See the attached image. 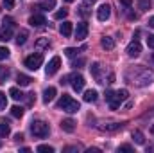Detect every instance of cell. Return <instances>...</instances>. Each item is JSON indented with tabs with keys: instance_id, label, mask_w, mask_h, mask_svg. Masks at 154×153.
Instances as JSON below:
<instances>
[{
	"instance_id": "32",
	"label": "cell",
	"mask_w": 154,
	"mask_h": 153,
	"mask_svg": "<svg viewBox=\"0 0 154 153\" xmlns=\"http://www.w3.org/2000/svg\"><path fill=\"white\" fill-rule=\"evenodd\" d=\"M48 45H50L48 38H39L38 41H36V47H38V49H45V47H48Z\"/></svg>"
},
{
	"instance_id": "28",
	"label": "cell",
	"mask_w": 154,
	"mask_h": 153,
	"mask_svg": "<svg viewBox=\"0 0 154 153\" xmlns=\"http://www.w3.org/2000/svg\"><path fill=\"white\" fill-rule=\"evenodd\" d=\"M79 52H81V50H79V49H74V47H68V49H65V56H68V58H75Z\"/></svg>"
},
{
	"instance_id": "2",
	"label": "cell",
	"mask_w": 154,
	"mask_h": 153,
	"mask_svg": "<svg viewBox=\"0 0 154 153\" xmlns=\"http://www.w3.org/2000/svg\"><path fill=\"white\" fill-rule=\"evenodd\" d=\"M129 97V92L125 90V88H122V90H116V92H106V101L109 103V106L113 108V110H116L125 99Z\"/></svg>"
},
{
	"instance_id": "33",
	"label": "cell",
	"mask_w": 154,
	"mask_h": 153,
	"mask_svg": "<svg viewBox=\"0 0 154 153\" xmlns=\"http://www.w3.org/2000/svg\"><path fill=\"white\" fill-rule=\"evenodd\" d=\"M9 52H11V50H9L7 47H0V60H7V58H9Z\"/></svg>"
},
{
	"instance_id": "30",
	"label": "cell",
	"mask_w": 154,
	"mask_h": 153,
	"mask_svg": "<svg viewBox=\"0 0 154 153\" xmlns=\"http://www.w3.org/2000/svg\"><path fill=\"white\" fill-rule=\"evenodd\" d=\"M9 77V70L5 69V67H2L0 65V83H5V79Z\"/></svg>"
},
{
	"instance_id": "9",
	"label": "cell",
	"mask_w": 154,
	"mask_h": 153,
	"mask_svg": "<svg viewBox=\"0 0 154 153\" xmlns=\"http://www.w3.org/2000/svg\"><path fill=\"white\" fill-rule=\"evenodd\" d=\"M140 52H142V45H140V41H138V40H133V41L127 45V56H129V58H138Z\"/></svg>"
},
{
	"instance_id": "4",
	"label": "cell",
	"mask_w": 154,
	"mask_h": 153,
	"mask_svg": "<svg viewBox=\"0 0 154 153\" xmlns=\"http://www.w3.org/2000/svg\"><path fill=\"white\" fill-rule=\"evenodd\" d=\"M14 34V20L11 16H5L2 22V31H0V40L2 41H9Z\"/></svg>"
},
{
	"instance_id": "24",
	"label": "cell",
	"mask_w": 154,
	"mask_h": 153,
	"mask_svg": "<svg viewBox=\"0 0 154 153\" xmlns=\"http://www.w3.org/2000/svg\"><path fill=\"white\" fill-rule=\"evenodd\" d=\"M38 7H39V9H43V11L54 9V7H56V0H43V2H39Z\"/></svg>"
},
{
	"instance_id": "31",
	"label": "cell",
	"mask_w": 154,
	"mask_h": 153,
	"mask_svg": "<svg viewBox=\"0 0 154 153\" xmlns=\"http://www.w3.org/2000/svg\"><path fill=\"white\" fill-rule=\"evenodd\" d=\"M138 7H140L142 11L151 9V0H138Z\"/></svg>"
},
{
	"instance_id": "3",
	"label": "cell",
	"mask_w": 154,
	"mask_h": 153,
	"mask_svg": "<svg viewBox=\"0 0 154 153\" xmlns=\"http://www.w3.org/2000/svg\"><path fill=\"white\" fill-rule=\"evenodd\" d=\"M57 108L63 110V112H66V114H75L77 110H79V103H77L75 99H72L68 94H63L61 99L57 101Z\"/></svg>"
},
{
	"instance_id": "23",
	"label": "cell",
	"mask_w": 154,
	"mask_h": 153,
	"mask_svg": "<svg viewBox=\"0 0 154 153\" xmlns=\"http://www.w3.org/2000/svg\"><path fill=\"white\" fill-rule=\"evenodd\" d=\"M120 128H122V124H120V122H109V124L100 126V130H102V132H116V130H120Z\"/></svg>"
},
{
	"instance_id": "35",
	"label": "cell",
	"mask_w": 154,
	"mask_h": 153,
	"mask_svg": "<svg viewBox=\"0 0 154 153\" xmlns=\"http://www.w3.org/2000/svg\"><path fill=\"white\" fill-rule=\"evenodd\" d=\"M79 13H81L82 16H88V15H90V11H88V5H86V4H82V5L79 7Z\"/></svg>"
},
{
	"instance_id": "13",
	"label": "cell",
	"mask_w": 154,
	"mask_h": 153,
	"mask_svg": "<svg viewBox=\"0 0 154 153\" xmlns=\"http://www.w3.org/2000/svg\"><path fill=\"white\" fill-rule=\"evenodd\" d=\"M90 69H91V76L95 77L99 83H104L102 81V67H100V63H93Z\"/></svg>"
},
{
	"instance_id": "36",
	"label": "cell",
	"mask_w": 154,
	"mask_h": 153,
	"mask_svg": "<svg viewBox=\"0 0 154 153\" xmlns=\"http://www.w3.org/2000/svg\"><path fill=\"white\" fill-rule=\"evenodd\" d=\"M118 151H127V153H131V151H133V146H129V144H122V146L118 148Z\"/></svg>"
},
{
	"instance_id": "18",
	"label": "cell",
	"mask_w": 154,
	"mask_h": 153,
	"mask_svg": "<svg viewBox=\"0 0 154 153\" xmlns=\"http://www.w3.org/2000/svg\"><path fill=\"white\" fill-rule=\"evenodd\" d=\"M9 96H11V97H13L14 101H22V99L25 97V96H23V92H22V90H18L16 86H13V88H9Z\"/></svg>"
},
{
	"instance_id": "11",
	"label": "cell",
	"mask_w": 154,
	"mask_h": 153,
	"mask_svg": "<svg viewBox=\"0 0 154 153\" xmlns=\"http://www.w3.org/2000/svg\"><path fill=\"white\" fill-rule=\"evenodd\" d=\"M86 36H88V24H84V22L77 24V27H75V38L77 40H84Z\"/></svg>"
},
{
	"instance_id": "48",
	"label": "cell",
	"mask_w": 154,
	"mask_h": 153,
	"mask_svg": "<svg viewBox=\"0 0 154 153\" xmlns=\"http://www.w3.org/2000/svg\"><path fill=\"white\" fill-rule=\"evenodd\" d=\"M152 61H154V54H152Z\"/></svg>"
},
{
	"instance_id": "19",
	"label": "cell",
	"mask_w": 154,
	"mask_h": 153,
	"mask_svg": "<svg viewBox=\"0 0 154 153\" xmlns=\"http://www.w3.org/2000/svg\"><path fill=\"white\" fill-rule=\"evenodd\" d=\"M27 38H29V31L27 29H20V33L16 34V43L18 45H23L27 41Z\"/></svg>"
},
{
	"instance_id": "20",
	"label": "cell",
	"mask_w": 154,
	"mask_h": 153,
	"mask_svg": "<svg viewBox=\"0 0 154 153\" xmlns=\"http://www.w3.org/2000/svg\"><path fill=\"white\" fill-rule=\"evenodd\" d=\"M11 133V128H9V122L0 119V137H7Z\"/></svg>"
},
{
	"instance_id": "10",
	"label": "cell",
	"mask_w": 154,
	"mask_h": 153,
	"mask_svg": "<svg viewBox=\"0 0 154 153\" xmlns=\"http://www.w3.org/2000/svg\"><path fill=\"white\" fill-rule=\"evenodd\" d=\"M109 16H111V7H109L108 4H102V5L97 9V18H99L100 22H106Z\"/></svg>"
},
{
	"instance_id": "44",
	"label": "cell",
	"mask_w": 154,
	"mask_h": 153,
	"mask_svg": "<svg viewBox=\"0 0 154 153\" xmlns=\"http://www.w3.org/2000/svg\"><path fill=\"white\" fill-rule=\"evenodd\" d=\"M14 139H16V141H22V139H23V135H22V133H16V135H14Z\"/></svg>"
},
{
	"instance_id": "46",
	"label": "cell",
	"mask_w": 154,
	"mask_h": 153,
	"mask_svg": "<svg viewBox=\"0 0 154 153\" xmlns=\"http://www.w3.org/2000/svg\"><path fill=\"white\" fill-rule=\"evenodd\" d=\"M151 133H152V135H154V124H152V128H151Z\"/></svg>"
},
{
	"instance_id": "15",
	"label": "cell",
	"mask_w": 154,
	"mask_h": 153,
	"mask_svg": "<svg viewBox=\"0 0 154 153\" xmlns=\"http://www.w3.org/2000/svg\"><path fill=\"white\" fill-rule=\"evenodd\" d=\"M54 97H56V88L54 86H48V88H45L43 90V103H50V101H54Z\"/></svg>"
},
{
	"instance_id": "8",
	"label": "cell",
	"mask_w": 154,
	"mask_h": 153,
	"mask_svg": "<svg viewBox=\"0 0 154 153\" xmlns=\"http://www.w3.org/2000/svg\"><path fill=\"white\" fill-rule=\"evenodd\" d=\"M59 67H61V58H59V56H54V58L48 61V65L45 67L47 76H54V74L59 70Z\"/></svg>"
},
{
	"instance_id": "27",
	"label": "cell",
	"mask_w": 154,
	"mask_h": 153,
	"mask_svg": "<svg viewBox=\"0 0 154 153\" xmlns=\"http://www.w3.org/2000/svg\"><path fill=\"white\" fill-rule=\"evenodd\" d=\"M66 16H68V9H59V11L54 13V18H56V20H63V18H66Z\"/></svg>"
},
{
	"instance_id": "22",
	"label": "cell",
	"mask_w": 154,
	"mask_h": 153,
	"mask_svg": "<svg viewBox=\"0 0 154 153\" xmlns=\"http://www.w3.org/2000/svg\"><path fill=\"white\" fill-rule=\"evenodd\" d=\"M31 81H32V79L29 76H25V74H18V76H16V83H18L20 86H29Z\"/></svg>"
},
{
	"instance_id": "21",
	"label": "cell",
	"mask_w": 154,
	"mask_h": 153,
	"mask_svg": "<svg viewBox=\"0 0 154 153\" xmlns=\"http://www.w3.org/2000/svg\"><path fill=\"white\" fill-rule=\"evenodd\" d=\"M100 45H102L104 49L111 50V49H115V40H113V38H109V36H104V38L100 40Z\"/></svg>"
},
{
	"instance_id": "45",
	"label": "cell",
	"mask_w": 154,
	"mask_h": 153,
	"mask_svg": "<svg viewBox=\"0 0 154 153\" xmlns=\"http://www.w3.org/2000/svg\"><path fill=\"white\" fill-rule=\"evenodd\" d=\"M86 4H93V2H97V0H84Z\"/></svg>"
},
{
	"instance_id": "37",
	"label": "cell",
	"mask_w": 154,
	"mask_h": 153,
	"mask_svg": "<svg viewBox=\"0 0 154 153\" xmlns=\"http://www.w3.org/2000/svg\"><path fill=\"white\" fill-rule=\"evenodd\" d=\"M4 5H5V9H13L14 7V0H4Z\"/></svg>"
},
{
	"instance_id": "41",
	"label": "cell",
	"mask_w": 154,
	"mask_h": 153,
	"mask_svg": "<svg viewBox=\"0 0 154 153\" xmlns=\"http://www.w3.org/2000/svg\"><path fill=\"white\" fill-rule=\"evenodd\" d=\"M65 151H77V146H70V148H65Z\"/></svg>"
},
{
	"instance_id": "39",
	"label": "cell",
	"mask_w": 154,
	"mask_h": 153,
	"mask_svg": "<svg viewBox=\"0 0 154 153\" xmlns=\"http://www.w3.org/2000/svg\"><path fill=\"white\" fill-rule=\"evenodd\" d=\"M120 4H122L124 7H127V9H129V7L133 5V0H120Z\"/></svg>"
},
{
	"instance_id": "1",
	"label": "cell",
	"mask_w": 154,
	"mask_h": 153,
	"mask_svg": "<svg viewBox=\"0 0 154 153\" xmlns=\"http://www.w3.org/2000/svg\"><path fill=\"white\" fill-rule=\"evenodd\" d=\"M152 81H154V72L140 65V67L134 70V77H133L131 83H136V85H140V86H145V85H149V83H152Z\"/></svg>"
},
{
	"instance_id": "6",
	"label": "cell",
	"mask_w": 154,
	"mask_h": 153,
	"mask_svg": "<svg viewBox=\"0 0 154 153\" xmlns=\"http://www.w3.org/2000/svg\"><path fill=\"white\" fill-rule=\"evenodd\" d=\"M41 63H43V56H41L39 52L31 54V56L25 58V67H27L29 70H38L39 67H41Z\"/></svg>"
},
{
	"instance_id": "29",
	"label": "cell",
	"mask_w": 154,
	"mask_h": 153,
	"mask_svg": "<svg viewBox=\"0 0 154 153\" xmlns=\"http://www.w3.org/2000/svg\"><path fill=\"white\" fill-rule=\"evenodd\" d=\"M36 150H38L39 153H54V148H52V146H48V144H39Z\"/></svg>"
},
{
	"instance_id": "5",
	"label": "cell",
	"mask_w": 154,
	"mask_h": 153,
	"mask_svg": "<svg viewBox=\"0 0 154 153\" xmlns=\"http://www.w3.org/2000/svg\"><path fill=\"white\" fill-rule=\"evenodd\" d=\"M48 124L47 122H43V121H32L31 122V133L34 135V137H38V139H45L47 135H48Z\"/></svg>"
},
{
	"instance_id": "47",
	"label": "cell",
	"mask_w": 154,
	"mask_h": 153,
	"mask_svg": "<svg viewBox=\"0 0 154 153\" xmlns=\"http://www.w3.org/2000/svg\"><path fill=\"white\" fill-rule=\"evenodd\" d=\"M65 2H74V0H65Z\"/></svg>"
},
{
	"instance_id": "42",
	"label": "cell",
	"mask_w": 154,
	"mask_h": 153,
	"mask_svg": "<svg viewBox=\"0 0 154 153\" xmlns=\"http://www.w3.org/2000/svg\"><path fill=\"white\" fill-rule=\"evenodd\" d=\"M99 151H100L99 148H90V150H88V153H99Z\"/></svg>"
},
{
	"instance_id": "17",
	"label": "cell",
	"mask_w": 154,
	"mask_h": 153,
	"mask_svg": "<svg viewBox=\"0 0 154 153\" xmlns=\"http://www.w3.org/2000/svg\"><path fill=\"white\" fill-rule=\"evenodd\" d=\"M97 97H99L97 90H86V92H84V97H82V99H84L86 103H95V101H97Z\"/></svg>"
},
{
	"instance_id": "12",
	"label": "cell",
	"mask_w": 154,
	"mask_h": 153,
	"mask_svg": "<svg viewBox=\"0 0 154 153\" xmlns=\"http://www.w3.org/2000/svg\"><path fill=\"white\" fill-rule=\"evenodd\" d=\"M29 24H31L32 27H41V25L47 24V20H45L43 15H32V16L29 18Z\"/></svg>"
},
{
	"instance_id": "34",
	"label": "cell",
	"mask_w": 154,
	"mask_h": 153,
	"mask_svg": "<svg viewBox=\"0 0 154 153\" xmlns=\"http://www.w3.org/2000/svg\"><path fill=\"white\" fill-rule=\"evenodd\" d=\"M5 106H7V97L4 92H0V110H4Z\"/></svg>"
},
{
	"instance_id": "16",
	"label": "cell",
	"mask_w": 154,
	"mask_h": 153,
	"mask_svg": "<svg viewBox=\"0 0 154 153\" xmlns=\"http://www.w3.org/2000/svg\"><path fill=\"white\" fill-rule=\"evenodd\" d=\"M61 128H63V132L72 133V132L75 130V121H74V119H63V121H61Z\"/></svg>"
},
{
	"instance_id": "38",
	"label": "cell",
	"mask_w": 154,
	"mask_h": 153,
	"mask_svg": "<svg viewBox=\"0 0 154 153\" xmlns=\"http://www.w3.org/2000/svg\"><path fill=\"white\" fill-rule=\"evenodd\" d=\"M147 45H149L151 49H154V34H151V36H147Z\"/></svg>"
},
{
	"instance_id": "25",
	"label": "cell",
	"mask_w": 154,
	"mask_h": 153,
	"mask_svg": "<svg viewBox=\"0 0 154 153\" xmlns=\"http://www.w3.org/2000/svg\"><path fill=\"white\" fill-rule=\"evenodd\" d=\"M133 139H134V142H136V144H143V142H145L143 133H142L140 130H134V132H133Z\"/></svg>"
},
{
	"instance_id": "40",
	"label": "cell",
	"mask_w": 154,
	"mask_h": 153,
	"mask_svg": "<svg viewBox=\"0 0 154 153\" xmlns=\"http://www.w3.org/2000/svg\"><path fill=\"white\" fill-rule=\"evenodd\" d=\"M82 65H84V60L81 58L79 61H74V65H72V67H82Z\"/></svg>"
},
{
	"instance_id": "7",
	"label": "cell",
	"mask_w": 154,
	"mask_h": 153,
	"mask_svg": "<svg viewBox=\"0 0 154 153\" xmlns=\"http://www.w3.org/2000/svg\"><path fill=\"white\" fill-rule=\"evenodd\" d=\"M68 81H70V85H72V88L75 90V92H81L82 88H84V85H86V81H84V77L81 76V74H70V76L66 77Z\"/></svg>"
},
{
	"instance_id": "43",
	"label": "cell",
	"mask_w": 154,
	"mask_h": 153,
	"mask_svg": "<svg viewBox=\"0 0 154 153\" xmlns=\"http://www.w3.org/2000/svg\"><path fill=\"white\" fill-rule=\"evenodd\" d=\"M149 27H152V29H154V16L149 18Z\"/></svg>"
},
{
	"instance_id": "26",
	"label": "cell",
	"mask_w": 154,
	"mask_h": 153,
	"mask_svg": "<svg viewBox=\"0 0 154 153\" xmlns=\"http://www.w3.org/2000/svg\"><path fill=\"white\" fill-rule=\"evenodd\" d=\"M11 115H13V117H16V119H20V117L23 115V108H22V106H18V105H16V106H13V108H11Z\"/></svg>"
},
{
	"instance_id": "14",
	"label": "cell",
	"mask_w": 154,
	"mask_h": 153,
	"mask_svg": "<svg viewBox=\"0 0 154 153\" xmlns=\"http://www.w3.org/2000/svg\"><path fill=\"white\" fill-rule=\"evenodd\" d=\"M72 31H74V27H72V22H63V24L59 25V33H61L65 38L72 36Z\"/></svg>"
}]
</instances>
